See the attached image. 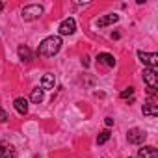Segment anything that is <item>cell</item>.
<instances>
[{"instance_id": "1", "label": "cell", "mask_w": 158, "mask_h": 158, "mask_svg": "<svg viewBox=\"0 0 158 158\" xmlns=\"http://www.w3.org/2000/svg\"><path fill=\"white\" fill-rule=\"evenodd\" d=\"M60 48H61V37H60V35H48V37H45V39L39 43L37 54H39V56L50 58V56L58 54Z\"/></svg>"}, {"instance_id": "2", "label": "cell", "mask_w": 158, "mask_h": 158, "mask_svg": "<svg viewBox=\"0 0 158 158\" xmlns=\"http://www.w3.org/2000/svg\"><path fill=\"white\" fill-rule=\"evenodd\" d=\"M21 15H23V19L28 21V23H30V21H37V19L43 15V6H39V4H28V6L23 8Z\"/></svg>"}, {"instance_id": "3", "label": "cell", "mask_w": 158, "mask_h": 158, "mask_svg": "<svg viewBox=\"0 0 158 158\" xmlns=\"http://www.w3.org/2000/svg\"><path fill=\"white\" fill-rule=\"evenodd\" d=\"M127 139H128V143H132V145H141V143L147 139V134H145V130H141V128H130V130L127 132Z\"/></svg>"}, {"instance_id": "4", "label": "cell", "mask_w": 158, "mask_h": 158, "mask_svg": "<svg viewBox=\"0 0 158 158\" xmlns=\"http://www.w3.org/2000/svg\"><path fill=\"white\" fill-rule=\"evenodd\" d=\"M74 30H76V21H74L73 17H69V19L61 21V23H60V26H58L60 35H73V34H74Z\"/></svg>"}, {"instance_id": "5", "label": "cell", "mask_w": 158, "mask_h": 158, "mask_svg": "<svg viewBox=\"0 0 158 158\" xmlns=\"http://www.w3.org/2000/svg\"><path fill=\"white\" fill-rule=\"evenodd\" d=\"M143 80L147 82L149 88H154V89H156V86H158V73H156L154 67H147V69H143Z\"/></svg>"}, {"instance_id": "6", "label": "cell", "mask_w": 158, "mask_h": 158, "mask_svg": "<svg viewBox=\"0 0 158 158\" xmlns=\"http://www.w3.org/2000/svg\"><path fill=\"white\" fill-rule=\"evenodd\" d=\"M138 58L143 65L147 67H154L158 63V54L156 52H143V50H138Z\"/></svg>"}, {"instance_id": "7", "label": "cell", "mask_w": 158, "mask_h": 158, "mask_svg": "<svg viewBox=\"0 0 158 158\" xmlns=\"http://www.w3.org/2000/svg\"><path fill=\"white\" fill-rule=\"evenodd\" d=\"M0 158H17L15 147L4 139H0Z\"/></svg>"}, {"instance_id": "8", "label": "cell", "mask_w": 158, "mask_h": 158, "mask_svg": "<svg viewBox=\"0 0 158 158\" xmlns=\"http://www.w3.org/2000/svg\"><path fill=\"white\" fill-rule=\"evenodd\" d=\"M138 158H158V151L152 145H145L138 151Z\"/></svg>"}, {"instance_id": "9", "label": "cell", "mask_w": 158, "mask_h": 158, "mask_svg": "<svg viewBox=\"0 0 158 158\" xmlns=\"http://www.w3.org/2000/svg\"><path fill=\"white\" fill-rule=\"evenodd\" d=\"M54 86H56V76L52 74V73H47L43 78H41V89L45 91V89H54Z\"/></svg>"}, {"instance_id": "10", "label": "cell", "mask_w": 158, "mask_h": 158, "mask_svg": "<svg viewBox=\"0 0 158 158\" xmlns=\"http://www.w3.org/2000/svg\"><path fill=\"white\" fill-rule=\"evenodd\" d=\"M117 21H119V15H117V13H110V15L101 17V19L97 21V26H99V28H104V26H110V24H114V23H117Z\"/></svg>"}, {"instance_id": "11", "label": "cell", "mask_w": 158, "mask_h": 158, "mask_svg": "<svg viewBox=\"0 0 158 158\" xmlns=\"http://www.w3.org/2000/svg\"><path fill=\"white\" fill-rule=\"evenodd\" d=\"M13 106H15V110H17L21 115H26V114H28V101H26L24 97H19V99H15Z\"/></svg>"}, {"instance_id": "12", "label": "cell", "mask_w": 158, "mask_h": 158, "mask_svg": "<svg viewBox=\"0 0 158 158\" xmlns=\"http://www.w3.org/2000/svg\"><path fill=\"white\" fill-rule=\"evenodd\" d=\"M97 60H99V63H102V65H106V67H114V65H115V58H114L112 54H108V52H101V54L97 56Z\"/></svg>"}, {"instance_id": "13", "label": "cell", "mask_w": 158, "mask_h": 158, "mask_svg": "<svg viewBox=\"0 0 158 158\" xmlns=\"http://www.w3.org/2000/svg\"><path fill=\"white\" fill-rule=\"evenodd\" d=\"M141 112H143V115H149V117H156V115H158V106H156L154 102H147V104H143Z\"/></svg>"}, {"instance_id": "14", "label": "cell", "mask_w": 158, "mask_h": 158, "mask_svg": "<svg viewBox=\"0 0 158 158\" xmlns=\"http://www.w3.org/2000/svg\"><path fill=\"white\" fill-rule=\"evenodd\" d=\"M17 52H19V58H21L23 61H32V58H34V54H32V50H30V48H28L26 45H21Z\"/></svg>"}, {"instance_id": "15", "label": "cell", "mask_w": 158, "mask_h": 158, "mask_svg": "<svg viewBox=\"0 0 158 158\" xmlns=\"http://www.w3.org/2000/svg\"><path fill=\"white\" fill-rule=\"evenodd\" d=\"M43 89L41 88H34L32 89V95H30V101L34 102V104H39V102H43Z\"/></svg>"}, {"instance_id": "16", "label": "cell", "mask_w": 158, "mask_h": 158, "mask_svg": "<svg viewBox=\"0 0 158 158\" xmlns=\"http://www.w3.org/2000/svg\"><path fill=\"white\" fill-rule=\"evenodd\" d=\"M110 136H112V134H110V130H102V132L97 136V143H99V145H104V143L110 139Z\"/></svg>"}, {"instance_id": "17", "label": "cell", "mask_w": 158, "mask_h": 158, "mask_svg": "<svg viewBox=\"0 0 158 158\" xmlns=\"http://www.w3.org/2000/svg\"><path fill=\"white\" fill-rule=\"evenodd\" d=\"M132 95H134V88H127L125 91H121L119 97H121V99H128V97H132Z\"/></svg>"}, {"instance_id": "18", "label": "cell", "mask_w": 158, "mask_h": 158, "mask_svg": "<svg viewBox=\"0 0 158 158\" xmlns=\"http://www.w3.org/2000/svg\"><path fill=\"white\" fill-rule=\"evenodd\" d=\"M6 121H8V114L4 108H0V123H6Z\"/></svg>"}, {"instance_id": "19", "label": "cell", "mask_w": 158, "mask_h": 158, "mask_svg": "<svg viewBox=\"0 0 158 158\" xmlns=\"http://www.w3.org/2000/svg\"><path fill=\"white\" fill-rule=\"evenodd\" d=\"M104 123H106V127H112V125H114V119H112V117H106Z\"/></svg>"}, {"instance_id": "20", "label": "cell", "mask_w": 158, "mask_h": 158, "mask_svg": "<svg viewBox=\"0 0 158 158\" xmlns=\"http://www.w3.org/2000/svg\"><path fill=\"white\" fill-rule=\"evenodd\" d=\"M82 65H84V67H88V65H89V58H88V56H84V60H82Z\"/></svg>"}, {"instance_id": "21", "label": "cell", "mask_w": 158, "mask_h": 158, "mask_svg": "<svg viewBox=\"0 0 158 158\" xmlns=\"http://www.w3.org/2000/svg\"><path fill=\"white\" fill-rule=\"evenodd\" d=\"M4 10V2H0V11H2Z\"/></svg>"}, {"instance_id": "22", "label": "cell", "mask_w": 158, "mask_h": 158, "mask_svg": "<svg viewBox=\"0 0 158 158\" xmlns=\"http://www.w3.org/2000/svg\"><path fill=\"white\" fill-rule=\"evenodd\" d=\"M34 158H39V156H34Z\"/></svg>"}]
</instances>
